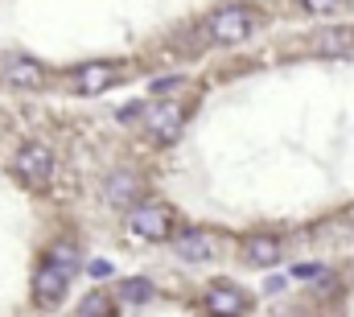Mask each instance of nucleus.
Wrapping results in <instances>:
<instances>
[{"label":"nucleus","instance_id":"nucleus-1","mask_svg":"<svg viewBox=\"0 0 354 317\" xmlns=\"http://www.w3.org/2000/svg\"><path fill=\"white\" fill-rule=\"evenodd\" d=\"M252 29H256V12L248 4H223L206 21V37L214 46H239V42L252 37Z\"/></svg>","mask_w":354,"mask_h":317},{"label":"nucleus","instance_id":"nucleus-2","mask_svg":"<svg viewBox=\"0 0 354 317\" xmlns=\"http://www.w3.org/2000/svg\"><path fill=\"white\" fill-rule=\"evenodd\" d=\"M54 153L46 149V145H37V141H29V145H21L17 149V157H12V173L29 185V190H46L50 181H54Z\"/></svg>","mask_w":354,"mask_h":317},{"label":"nucleus","instance_id":"nucleus-3","mask_svg":"<svg viewBox=\"0 0 354 317\" xmlns=\"http://www.w3.org/2000/svg\"><path fill=\"white\" fill-rule=\"evenodd\" d=\"M128 227H132V235L161 243V239L174 235V210L165 202H136L128 210Z\"/></svg>","mask_w":354,"mask_h":317},{"label":"nucleus","instance_id":"nucleus-4","mask_svg":"<svg viewBox=\"0 0 354 317\" xmlns=\"http://www.w3.org/2000/svg\"><path fill=\"white\" fill-rule=\"evenodd\" d=\"M181 128H185V107L177 99H161L145 111V132H149L153 145H174L181 136Z\"/></svg>","mask_w":354,"mask_h":317},{"label":"nucleus","instance_id":"nucleus-5","mask_svg":"<svg viewBox=\"0 0 354 317\" xmlns=\"http://www.w3.org/2000/svg\"><path fill=\"white\" fill-rule=\"evenodd\" d=\"M103 198H107V206L128 210V206H136L145 198V177L136 169H111L107 181H103Z\"/></svg>","mask_w":354,"mask_h":317},{"label":"nucleus","instance_id":"nucleus-6","mask_svg":"<svg viewBox=\"0 0 354 317\" xmlns=\"http://www.w3.org/2000/svg\"><path fill=\"white\" fill-rule=\"evenodd\" d=\"M66 289H71V276L46 255L41 264H37V272H33V297H37V305L41 309H54V305H62V297H66Z\"/></svg>","mask_w":354,"mask_h":317},{"label":"nucleus","instance_id":"nucleus-7","mask_svg":"<svg viewBox=\"0 0 354 317\" xmlns=\"http://www.w3.org/2000/svg\"><path fill=\"white\" fill-rule=\"evenodd\" d=\"M120 71H124L120 62H87V66H79L71 75V91H79V95H103L107 87H115V82L124 79Z\"/></svg>","mask_w":354,"mask_h":317},{"label":"nucleus","instance_id":"nucleus-8","mask_svg":"<svg viewBox=\"0 0 354 317\" xmlns=\"http://www.w3.org/2000/svg\"><path fill=\"white\" fill-rule=\"evenodd\" d=\"M206 314L210 317H243L248 314V293L239 284H227V280H214L206 289Z\"/></svg>","mask_w":354,"mask_h":317},{"label":"nucleus","instance_id":"nucleus-9","mask_svg":"<svg viewBox=\"0 0 354 317\" xmlns=\"http://www.w3.org/2000/svg\"><path fill=\"white\" fill-rule=\"evenodd\" d=\"M0 79L8 87H41L46 82V66L29 54H4L0 58Z\"/></svg>","mask_w":354,"mask_h":317},{"label":"nucleus","instance_id":"nucleus-10","mask_svg":"<svg viewBox=\"0 0 354 317\" xmlns=\"http://www.w3.org/2000/svg\"><path fill=\"white\" fill-rule=\"evenodd\" d=\"M313 54H322V58H346V54H354V29L351 25L322 29L313 37Z\"/></svg>","mask_w":354,"mask_h":317},{"label":"nucleus","instance_id":"nucleus-11","mask_svg":"<svg viewBox=\"0 0 354 317\" xmlns=\"http://www.w3.org/2000/svg\"><path fill=\"white\" fill-rule=\"evenodd\" d=\"M174 251H177V260H185V264H206V260H214V239L206 231H181L174 239Z\"/></svg>","mask_w":354,"mask_h":317},{"label":"nucleus","instance_id":"nucleus-12","mask_svg":"<svg viewBox=\"0 0 354 317\" xmlns=\"http://www.w3.org/2000/svg\"><path fill=\"white\" fill-rule=\"evenodd\" d=\"M280 255H284V243L276 235H252L243 243V260H248L252 268H276Z\"/></svg>","mask_w":354,"mask_h":317},{"label":"nucleus","instance_id":"nucleus-13","mask_svg":"<svg viewBox=\"0 0 354 317\" xmlns=\"http://www.w3.org/2000/svg\"><path fill=\"white\" fill-rule=\"evenodd\" d=\"M50 260H54L71 280H75V272H79V264H83V255H79L75 243H54V247H50Z\"/></svg>","mask_w":354,"mask_h":317},{"label":"nucleus","instance_id":"nucleus-14","mask_svg":"<svg viewBox=\"0 0 354 317\" xmlns=\"http://www.w3.org/2000/svg\"><path fill=\"white\" fill-rule=\"evenodd\" d=\"M153 293H157V289H153L149 280H140V276L120 284V301H124V305H149V301H153Z\"/></svg>","mask_w":354,"mask_h":317},{"label":"nucleus","instance_id":"nucleus-15","mask_svg":"<svg viewBox=\"0 0 354 317\" xmlns=\"http://www.w3.org/2000/svg\"><path fill=\"white\" fill-rule=\"evenodd\" d=\"M79 317H115V305H111L103 293H91L87 301L79 305Z\"/></svg>","mask_w":354,"mask_h":317},{"label":"nucleus","instance_id":"nucleus-16","mask_svg":"<svg viewBox=\"0 0 354 317\" xmlns=\"http://www.w3.org/2000/svg\"><path fill=\"white\" fill-rule=\"evenodd\" d=\"M305 12H313V17H330V12H338L346 0H297Z\"/></svg>","mask_w":354,"mask_h":317},{"label":"nucleus","instance_id":"nucleus-17","mask_svg":"<svg viewBox=\"0 0 354 317\" xmlns=\"http://www.w3.org/2000/svg\"><path fill=\"white\" fill-rule=\"evenodd\" d=\"M292 276H297V280H322V276H326V268H322V264H297V268H292Z\"/></svg>","mask_w":354,"mask_h":317},{"label":"nucleus","instance_id":"nucleus-18","mask_svg":"<svg viewBox=\"0 0 354 317\" xmlns=\"http://www.w3.org/2000/svg\"><path fill=\"white\" fill-rule=\"evenodd\" d=\"M87 276L91 280H107V276H111V264H107V260H95V264L87 268Z\"/></svg>","mask_w":354,"mask_h":317},{"label":"nucleus","instance_id":"nucleus-19","mask_svg":"<svg viewBox=\"0 0 354 317\" xmlns=\"http://www.w3.org/2000/svg\"><path fill=\"white\" fill-rule=\"evenodd\" d=\"M115 120H120V124H128V120H140V103H124V107L115 111Z\"/></svg>","mask_w":354,"mask_h":317},{"label":"nucleus","instance_id":"nucleus-20","mask_svg":"<svg viewBox=\"0 0 354 317\" xmlns=\"http://www.w3.org/2000/svg\"><path fill=\"white\" fill-rule=\"evenodd\" d=\"M153 91H157V95H174V91H181V82H177V79H165V82L157 79V82H153Z\"/></svg>","mask_w":354,"mask_h":317},{"label":"nucleus","instance_id":"nucleus-21","mask_svg":"<svg viewBox=\"0 0 354 317\" xmlns=\"http://www.w3.org/2000/svg\"><path fill=\"white\" fill-rule=\"evenodd\" d=\"M351 280H354V268H351Z\"/></svg>","mask_w":354,"mask_h":317}]
</instances>
